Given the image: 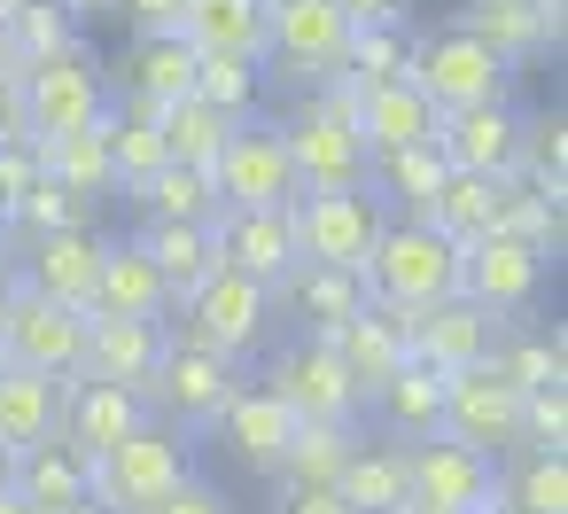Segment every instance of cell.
<instances>
[{"mask_svg":"<svg viewBox=\"0 0 568 514\" xmlns=\"http://www.w3.org/2000/svg\"><path fill=\"white\" fill-rule=\"evenodd\" d=\"M358 87L335 71L304 94L296 118H281V149H288V172H296V195H351L366 188V141H358Z\"/></svg>","mask_w":568,"mask_h":514,"instance_id":"cell-1","label":"cell"},{"mask_svg":"<svg viewBox=\"0 0 568 514\" xmlns=\"http://www.w3.org/2000/svg\"><path fill=\"white\" fill-rule=\"evenodd\" d=\"M187 475H195V467H187L180 429L141 421L125 444H110L102 460H87V498H94L102 514H156Z\"/></svg>","mask_w":568,"mask_h":514,"instance_id":"cell-2","label":"cell"},{"mask_svg":"<svg viewBox=\"0 0 568 514\" xmlns=\"http://www.w3.org/2000/svg\"><path fill=\"white\" fill-rule=\"evenodd\" d=\"M366 296L382 312H397V320L405 312H428V304H452L459 296V250L436 226L397 219V226H382V242L366 258Z\"/></svg>","mask_w":568,"mask_h":514,"instance_id":"cell-3","label":"cell"},{"mask_svg":"<svg viewBox=\"0 0 568 514\" xmlns=\"http://www.w3.org/2000/svg\"><path fill=\"white\" fill-rule=\"evenodd\" d=\"M382 195L351 188V195H296L288 203V234H296V265H327V273H358L382 242Z\"/></svg>","mask_w":568,"mask_h":514,"instance_id":"cell-4","label":"cell"},{"mask_svg":"<svg viewBox=\"0 0 568 514\" xmlns=\"http://www.w3.org/2000/svg\"><path fill=\"white\" fill-rule=\"evenodd\" d=\"M17 94H24V141H63V133H87V125H102V110H110L102 63H94L87 48H63V56L32 63V71L17 79Z\"/></svg>","mask_w":568,"mask_h":514,"instance_id":"cell-5","label":"cell"},{"mask_svg":"<svg viewBox=\"0 0 568 514\" xmlns=\"http://www.w3.org/2000/svg\"><path fill=\"white\" fill-rule=\"evenodd\" d=\"M506 79L467 32H436L420 48H405V87L436 110V118H459V110H483V102H506Z\"/></svg>","mask_w":568,"mask_h":514,"instance_id":"cell-6","label":"cell"},{"mask_svg":"<svg viewBox=\"0 0 568 514\" xmlns=\"http://www.w3.org/2000/svg\"><path fill=\"white\" fill-rule=\"evenodd\" d=\"M265 327H273V289H257V281H242L226 265L195 296H180V343H203V351H219L234 366H242V351L265 343Z\"/></svg>","mask_w":568,"mask_h":514,"instance_id":"cell-7","label":"cell"},{"mask_svg":"<svg viewBox=\"0 0 568 514\" xmlns=\"http://www.w3.org/2000/svg\"><path fill=\"white\" fill-rule=\"evenodd\" d=\"M211 188H219V211H288L296 203V172H288V149H281V125L265 118H242L211 164Z\"/></svg>","mask_w":568,"mask_h":514,"instance_id":"cell-8","label":"cell"},{"mask_svg":"<svg viewBox=\"0 0 568 514\" xmlns=\"http://www.w3.org/2000/svg\"><path fill=\"white\" fill-rule=\"evenodd\" d=\"M265 390L296 413V429H351L358 421V405H366V390L335 366V351L327 343H288L273 366H265Z\"/></svg>","mask_w":568,"mask_h":514,"instance_id":"cell-9","label":"cell"},{"mask_svg":"<svg viewBox=\"0 0 568 514\" xmlns=\"http://www.w3.org/2000/svg\"><path fill=\"white\" fill-rule=\"evenodd\" d=\"M242 390V366L234 359H219V351H203V343H164V366H156V382L141 390V405H156L164 413V429H211L219 421V405Z\"/></svg>","mask_w":568,"mask_h":514,"instance_id":"cell-10","label":"cell"},{"mask_svg":"<svg viewBox=\"0 0 568 514\" xmlns=\"http://www.w3.org/2000/svg\"><path fill=\"white\" fill-rule=\"evenodd\" d=\"M397 460H405V498L420 514H475L483 498H498V460H483L452 436L397 444Z\"/></svg>","mask_w":568,"mask_h":514,"instance_id":"cell-11","label":"cell"},{"mask_svg":"<svg viewBox=\"0 0 568 514\" xmlns=\"http://www.w3.org/2000/svg\"><path fill=\"white\" fill-rule=\"evenodd\" d=\"M436 436H452V444L498 460L506 444H521V390H514L490 359L467 366V374H444V429H436Z\"/></svg>","mask_w":568,"mask_h":514,"instance_id":"cell-12","label":"cell"},{"mask_svg":"<svg viewBox=\"0 0 568 514\" xmlns=\"http://www.w3.org/2000/svg\"><path fill=\"white\" fill-rule=\"evenodd\" d=\"M351 48V24L335 0H265V63L288 79H335Z\"/></svg>","mask_w":568,"mask_h":514,"instance_id":"cell-13","label":"cell"},{"mask_svg":"<svg viewBox=\"0 0 568 514\" xmlns=\"http://www.w3.org/2000/svg\"><path fill=\"white\" fill-rule=\"evenodd\" d=\"M0 359L24 366V374H55V382H71L79 359H87V312H63V304L17 289L9 327H0Z\"/></svg>","mask_w":568,"mask_h":514,"instance_id":"cell-14","label":"cell"},{"mask_svg":"<svg viewBox=\"0 0 568 514\" xmlns=\"http://www.w3.org/2000/svg\"><path fill=\"white\" fill-rule=\"evenodd\" d=\"M436 157L444 172H467V180H514L521 164V118L514 102H483V110H459V118H436Z\"/></svg>","mask_w":568,"mask_h":514,"instance_id":"cell-15","label":"cell"},{"mask_svg":"<svg viewBox=\"0 0 568 514\" xmlns=\"http://www.w3.org/2000/svg\"><path fill=\"white\" fill-rule=\"evenodd\" d=\"M498 351V320L475 312L467 296L452 304H428V312H405V359L428 366V374H467Z\"/></svg>","mask_w":568,"mask_h":514,"instance_id":"cell-16","label":"cell"},{"mask_svg":"<svg viewBox=\"0 0 568 514\" xmlns=\"http://www.w3.org/2000/svg\"><path fill=\"white\" fill-rule=\"evenodd\" d=\"M537 281H545V258L529 242H514V234H483V242L459 250V296L475 312H490V320L498 312H521L537 296Z\"/></svg>","mask_w":568,"mask_h":514,"instance_id":"cell-17","label":"cell"},{"mask_svg":"<svg viewBox=\"0 0 568 514\" xmlns=\"http://www.w3.org/2000/svg\"><path fill=\"white\" fill-rule=\"evenodd\" d=\"M164 343L172 327L164 320H87V359H79V382H110V390H149L156 366H164Z\"/></svg>","mask_w":568,"mask_h":514,"instance_id":"cell-18","label":"cell"},{"mask_svg":"<svg viewBox=\"0 0 568 514\" xmlns=\"http://www.w3.org/2000/svg\"><path fill=\"white\" fill-rule=\"evenodd\" d=\"M219 444L250 467V475H281V460H288V444H296V413L265 390V382H242L226 405H219Z\"/></svg>","mask_w":568,"mask_h":514,"instance_id":"cell-19","label":"cell"},{"mask_svg":"<svg viewBox=\"0 0 568 514\" xmlns=\"http://www.w3.org/2000/svg\"><path fill=\"white\" fill-rule=\"evenodd\" d=\"M211 234H219V265L242 273V281H257V289H273V296H281V281L296 273L288 211H226Z\"/></svg>","mask_w":568,"mask_h":514,"instance_id":"cell-20","label":"cell"},{"mask_svg":"<svg viewBox=\"0 0 568 514\" xmlns=\"http://www.w3.org/2000/svg\"><path fill=\"white\" fill-rule=\"evenodd\" d=\"M94 273H102V234L94 226H71V234H40L32 242L17 289H32V296H48L63 312H87L94 304Z\"/></svg>","mask_w":568,"mask_h":514,"instance_id":"cell-21","label":"cell"},{"mask_svg":"<svg viewBox=\"0 0 568 514\" xmlns=\"http://www.w3.org/2000/svg\"><path fill=\"white\" fill-rule=\"evenodd\" d=\"M149 421V405L133 397V390H110V382H63V452H79V460H102L110 444H125L133 429Z\"/></svg>","mask_w":568,"mask_h":514,"instance_id":"cell-22","label":"cell"},{"mask_svg":"<svg viewBox=\"0 0 568 514\" xmlns=\"http://www.w3.org/2000/svg\"><path fill=\"white\" fill-rule=\"evenodd\" d=\"M180 40L203 63H265V0H187Z\"/></svg>","mask_w":568,"mask_h":514,"instance_id":"cell-23","label":"cell"},{"mask_svg":"<svg viewBox=\"0 0 568 514\" xmlns=\"http://www.w3.org/2000/svg\"><path fill=\"white\" fill-rule=\"evenodd\" d=\"M358 141H366V164L374 157H397V149H436V110L405 87V79H389V87H358Z\"/></svg>","mask_w":568,"mask_h":514,"instance_id":"cell-24","label":"cell"},{"mask_svg":"<svg viewBox=\"0 0 568 514\" xmlns=\"http://www.w3.org/2000/svg\"><path fill=\"white\" fill-rule=\"evenodd\" d=\"M172 296L156 281V265L141 258V242H102V273H94V304L87 320H164Z\"/></svg>","mask_w":568,"mask_h":514,"instance_id":"cell-25","label":"cell"},{"mask_svg":"<svg viewBox=\"0 0 568 514\" xmlns=\"http://www.w3.org/2000/svg\"><path fill=\"white\" fill-rule=\"evenodd\" d=\"M312 343H327V351H335V366H343L366 397L405 366V320H397V312H382V304H366L358 320H343L335 335H312Z\"/></svg>","mask_w":568,"mask_h":514,"instance_id":"cell-26","label":"cell"},{"mask_svg":"<svg viewBox=\"0 0 568 514\" xmlns=\"http://www.w3.org/2000/svg\"><path fill=\"white\" fill-rule=\"evenodd\" d=\"M55 429H63V382L0 359V452L17 460L32 444H55Z\"/></svg>","mask_w":568,"mask_h":514,"instance_id":"cell-27","label":"cell"},{"mask_svg":"<svg viewBox=\"0 0 568 514\" xmlns=\"http://www.w3.org/2000/svg\"><path fill=\"white\" fill-rule=\"evenodd\" d=\"M452 32H467V40H475L498 71H514V63H529V56L560 48V40L545 32V17L529 9V0H475V9H467Z\"/></svg>","mask_w":568,"mask_h":514,"instance_id":"cell-28","label":"cell"},{"mask_svg":"<svg viewBox=\"0 0 568 514\" xmlns=\"http://www.w3.org/2000/svg\"><path fill=\"white\" fill-rule=\"evenodd\" d=\"M9 491L24 498V514H71V506H87V460L63 444H32V452H17Z\"/></svg>","mask_w":568,"mask_h":514,"instance_id":"cell-29","label":"cell"},{"mask_svg":"<svg viewBox=\"0 0 568 514\" xmlns=\"http://www.w3.org/2000/svg\"><path fill=\"white\" fill-rule=\"evenodd\" d=\"M195 48L172 32V40H141L133 48V63H125V102H141V110H172V102H187L195 94Z\"/></svg>","mask_w":568,"mask_h":514,"instance_id":"cell-30","label":"cell"},{"mask_svg":"<svg viewBox=\"0 0 568 514\" xmlns=\"http://www.w3.org/2000/svg\"><path fill=\"white\" fill-rule=\"evenodd\" d=\"M141 258L156 265L164 296L180 304V296H195V289L219 273V234H211V226H149V234H141Z\"/></svg>","mask_w":568,"mask_h":514,"instance_id":"cell-31","label":"cell"},{"mask_svg":"<svg viewBox=\"0 0 568 514\" xmlns=\"http://www.w3.org/2000/svg\"><path fill=\"white\" fill-rule=\"evenodd\" d=\"M335 498L351 506V514H405L413 498H405V460H397V444H351V460H343V475H335Z\"/></svg>","mask_w":568,"mask_h":514,"instance_id":"cell-32","label":"cell"},{"mask_svg":"<svg viewBox=\"0 0 568 514\" xmlns=\"http://www.w3.org/2000/svg\"><path fill=\"white\" fill-rule=\"evenodd\" d=\"M133 203L149 211V226H219V219H226V211H219L211 172H187V164L149 172V180L133 188Z\"/></svg>","mask_w":568,"mask_h":514,"instance_id":"cell-33","label":"cell"},{"mask_svg":"<svg viewBox=\"0 0 568 514\" xmlns=\"http://www.w3.org/2000/svg\"><path fill=\"white\" fill-rule=\"evenodd\" d=\"M506 188H514V180H506ZM506 188H498V180H467V172H452L444 195H436V211H428V226H436L452 250H467V242L498 234V219H506Z\"/></svg>","mask_w":568,"mask_h":514,"instance_id":"cell-34","label":"cell"},{"mask_svg":"<svg viewBox=\"0 0 568 514\" xmlns=\"http://www.w3.org/2000/svg\"><path fill=\"white\" fill-rule=\"evenodd\" d=\"M102 149H110V180L118 188H141L149 172H164V133H156V110L125 102V110H102Z\"/></svg>","mask_w":568,"mask_h":514,"instance_id":"cell-35","label":"cell"},{"mask_svg":"<svg viewBox=\"0 0 568 514\" xmlns=\"http://www.w3.org/2000/svg\"><path fill=\"white\" fill-rule=\"evenodd\" d=\"M32 157H40V180H55V188H63V195H79V203H94L102 188H118V180H110L102 125H87V133H63V141H32Z\"/></svg>","mask_w":568,"mask_h":514,"instance_id":"cell-36","label":"cell"},{"mask_svg":"<svg viewBox=\"0 0 568 514\" xmlns=\"http://www.w3.org/2000/svg\"><path fill=\"white\" fill-rule=\"evenodd\" d=\"M281 289L296 296V312L312 320V335H335L343 320H358V312L374 304L358 273H327V265H296V273H288Z\"/></svg>","mask_w":568,"mask_h":514,"instance_id":"cell-37","label":"cell"},{"mask_svg":"<svg viewBox=\"0 0 568 514\" xmlns=\"http://www.w3.org/2000/svg\"><path fill=\"white\" fill-rule=\"evenodd\" d=\"M374 405L389 413V429H397V436H413V444H420V436H436V429H444V374H428V366H413V359H405V366L374 390Z\"/></svg>","mask_w":568,"mask_h":514,"instance_id":"cell-38","label":"cell"},{"mask_svg":"<svg viewBox=\"0 0 568 514\" xmlns=\"http://www.w3.org/2000/svg\"><path fill=\"white\" fill-rule=\"evenodd\" d=\"M156 133H164V157H172V164H187V172H211L234 125H226L219 110H203V102L187 94V102H172V110H156Z\"/></svg>","mask_w":568,"mask_h":514,"instance_id":"cell-39","label":"cell"},{"mask_svg":"<svg viewBox=\"0 0 568 514\" xmlns=\"http://www.w3.org/2000/svg\"><path fill=\"white\" fill-rule=\"evenodd\" d=\"M366 180H382V188L405 203V219H413V226H428V211H436V195H444V180H452V172H444V157H436V149H397V157H374V172H366Z\"/></svg>","mask_w":568,"mask_h":514,"instance_id":"cell-40","label":"cell"},{"mask_svg":"<svg viewBox=\"0 0 568 514\" xmlns=\"http://www.w3.org/2000/svg\"><path fill=\"white\" fill-rule=\"evenodd\" d=\"M9 40H17V63H48L63 48H79V17L63 0H9Z\"/></svg>","mask_w":568,"mask_h":514,"instance_id":"cell-41","label":"cell"},{"mask_svg":"<svg viewBox=\"0 0 568 514\" xmlns=\"http://www.w3.org/2000/svg\"><path fill=\"white\" fill-rule=\"evenodd\" d=\"M351 444H358V429H296V444H288V460H281L288 491H335Z\"/></svg>","mask_w":568,"mask_h":514,"instance_id":"cell-42","label":"cell"},{"mask_svg":"<svg viewBox=\"0 0 568 514\" xmlns=\"http://www.w3.org/2000/svg\"><path fill=\"white\" fill-rule=\"evenodd\" d=\"M506 483V514H568V452H521Z\"/></svg>","mask_w":568,"mask_h":514,"instance_id":"cell-43","label":"cell"},{"mask_svg":"<svg viewBox=\"0 0 568 514\" xmlns=\"http://www.w3.org/2000/svg\"><path fill=\"white\" fill-rule=\"evenodd\" d=\"M490 366H498L521 397H529V390H560V366H568V359H560V327H552V335H506V343L490 351Z\"/></svg>","mask_w":568,"mask_h":514,"instance_id":"cell-44","label":"cell"},{"mask_svg":"<svg viewBox=\"0 0 568 514\" xmlns=\"http://www.w3.org/2000/svg\"><path fill=\"white\" fill-rule=\"evenodd\" d=\"M195 102L219 110L226 125H242L257 110V71L250 63H195Z\"/></svg>","mask_w":568,"mask_h":514,"instance_id":"cell-45","label":"cell"},{"mask_svg":"<svg viewBox=\"0 0 568 514\" xmlns=\"http://www.w3.org/2000/svg\"><path fill=\"white\" fill-rule=\"evenodd\" d=\"M343 79H351V87H389V79H405V40H397V32H351Z\"/></svg>","mask_w":568,"mask_h":514,"instance_id":"cell-46","label":"cell"},{"mask_svg":"<svg viewBox=\"0 0 568 514\" xmlns=\"http://www.w3.org/2000/svg\"><path fill=\"white\" fill-rule=\"evenodd\" d=\"M87 211H94V203L63 195L55 180H40V188L17 203V226H32V242H40V234H71V226H87Z\"/></svg>","mask_w":568,"mask_h":514,"instance_id":"cell-47","label":"cell"},{"mask_svg":"<svg viewBox=\"0 0 568 514\" xmlns=\"http://www.w3.org/2000/svg\"><path fill=\"white\" fill-rule=\"evenodd\" d=\"M568 444V390H529L521 397V452H560Z\"/></svg>","mask_w":568,"mask_h":514,"instance_id":"cell-48","label":"cell"},{"mask_svg":"<svg viewBox=\"0 0 568 514\" xmlns=\"http://www.w3.org/2000/svg\"><path fill=\"white\" fill-rule=\"evenodd\" d=\"M40 188V157H32V141H9L0 149V219H17V203Z\"/></svg>","mask_w":568,"mask_h":514,"instance_id":"cell-49","label":"cell"},{"mask_svg":"<svg viewBox=\"0 0 568 514\" xmlns=\"http://www.w3.org/2000/svg\"><path fill=\"white\" fill-rule=\"evenodd\" d=\"M118 17H133L141 40H172L180 17H187V0H118Z\"/></svg>","mask_w":568,"mask_h":514,"instance_id":"cell-50","label":"cell"},{"mask_svg":"<svg viewBox=\"0 0 568 514\" xmlns=\"http://www.w3.org/2000/svg\"><path fill=\"white\" fill-rule=\"evenodd\" d=\"M156 514H234V506H226V491H219V483L187 475V483H180V491H172V498H164Z\"/></svg>","mask_w":568,"mask_h":514,"instance_id":"cell-51","label":"cell"},{"mask_svg":"<svg viewBox=\"0 0 568 514\" xmlns=\"http://www.w3.org/2000/svg\"><path fill=\"white\" fill-rule=\"evenodd\" d=\"M335 9H343V24H351V32H397L405 0H335Z\"/></svg>","mask_w":568,"mask_h":514,"instance_id":"cell-52","label":"cell"},{"mask_svg":"<svg viewBox=\"0 0 568 514\" xmlns=\"http://www.w3.org/2000/svg\"><path fill=\"white\" fill-rule=\"evenodd\" d=\"M9 141H24V94H17V79H0V149Z\"/></svg>","mask_w":568,"mask_h":514,"instance_id":"cell-53","label":"cell"},{"mask_svg":"<svg viewBox=\"0 0 568 514\" xmlns=\"http://www.w3.org/2000/svg\"><path fill=\"white\" fill-rule=\"evenodd\" d=\"M281 514H351L335 491H281Z\"/></svg>","mask_w":568,"mask_h":514,"instance_id":"cell-54","label":"cell"},{"mask_svg":"<svg viewBox=\"0 0 568 514\" xmlns=\"http://www.w3.org/2000/svg\"><path fill=\"white\" fill-rule=\"evenodd\" d=\"M9 304H17V281H9V265H0V327H9Z\"/></svg>","mask_w":568,"mask_h":514,"instance_id":"cell-55","label":"cell"},{"mask_svg":"<svg viewBox=\"0 0 568 514\" xmlns=\"http://www.w3.org/2000/svg\"><path fill=\"white\" fill-rule=\"evenodd\" d=\"M63 9H71V17H87V9H110V0H63Z\"/></svg>","mask_w":568,"mask_h":514,"instance_id":"cell-56","label":"cell"},{"mask_svg":"<svg viewBox=\"0 0 568 514\" xmlns=\"http://www.w3.org/2000/svg\"><path fill=\"white\" fill-rule=\"evenodd\" d=\"M0 514H24V498H17V491H0Z\"/></svg>","mask_w":568,"mask_h":514,"instance_id":"cell-57","label":"cell"},{"mask_svg":"<svg viewBox=\"0 0 568 514\" xmlns=\"http://www.w3.org/2000/svg\"><path fill=\"white\" fill-rule=\"evenodd\" d=\"M9 467H17V460H9V452H0V491H9Z\"/></svg>","mask_w":568,"mask_h":514,"instance_id":"cell-58","label":"cell"},{"mask_svg":"<svg viewBox=\"0 0 568 514\" xmlns=\"http://www.w3.org/2000/svg\"><path fill=\"white\" fill-rule=\"evenodd\" d=\"M71 514H102V506H94V498H87V506H71Z\"/></svg>","mask_w":568,"mask_h":514,"instance_id":"cell-59","label":"cell"},{"mask_svg":"<svg viewBox=\"0 0 568 514\" xmlns=\"http://www.w3.org/2000/svg\"><path fill=\"white\" fill-rule=\"evenodd\" d=\"M405 514H420V506H405Z\"/></svg>","mask_w":568,"mask_h":514,"instance_id":"cell-60","label":"cell"},{"mask_svg":"<svg viewBox=\"0 0 568 514\" xmlns=\"http://www.w3.org/2000/svg\"><path fill=\"white\" fill-rule=\"evenodd\" d=\"M0 9H9V0H0Z\"/></svg>","mask_w":568,"mask_h":514,"instance_id":"cell-61","label":"cell"}]
</instances>
